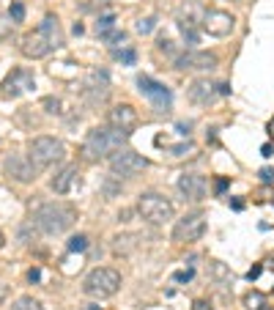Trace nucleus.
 I'll use <instances>...</instances> for the list:
<instances>
[{"label":"nucleus","mask_w":274,"mask_h":310,"mask_svg":"<svg viewBox=\"0 0 274 310\" xmlns=\"http://www.w3.org/2000/svg\"><path fill=\"white\" fill-rule=\"evenodd\" d=\"M107 124L110 126H115V129H121V132H129L137 126V110L132 107V104H115L113 110H110V115H107Z\"/></svg>","instance_id":"16"},{"label":"nucleus","mask_w":274,"mask_h":310,"mask_svg":"<svg viewBox=\"0 0 274 310\" xmlns=\"http://www.w3.org/2000/svg\"><path fill=\"white\" fill-rule=\"evenodd\" d=\"M230 209H233V212H241V209H244V201H238V198H233V201H230Z\"/></svg>","instance_id":"42"},{"label":"nucleus","mask_w":274,"mask_h":310,"mask_svg":"<svg viewBox=\"0 0 274 310\" xmlns=\"http://www.w3.org/2000/svg\"><path fill=\"white\" fill-rule=\"evenodd\" d=\"M137 91L148 99L151 107H154L156 113H165L167 115L173 110V91L167 88L165 83L154 80L151 74H140V77H137Z\"/></svg>","instance_id":"7"},{"label":"nucleus","mask_w":274,"mask_h":310,"mask_svg":"<svg viewBox=\"0 0 274 310\" xmlns=\"http://www.w3.org/2000/svg\"><path fill=\"white\" fill-rule=\"evenodd\" d=\"M3 168H6V173H9V179L20 181V184L33 181V179H36V171H39L28 154H9V157H6V162H3Z\"/></svg>","instance_id":"14"},{"label":"nucleus","mask_w":274,"mask_h":310,"mask_svg":"<svg viewBox=\"0 0 274 310\" xmlns=\"http://www.w3.org/2000/svg\"><path fill=\"white\" fill-rule=\"evenodd\" d=\"M42 107H44L50 115H58V113H61V99H55V96H44V99H42Z\"/></svg>","instance_id":"30"},{"label":"nucleus","mask_w":274,"mask_h":310,"mask_svg":"<svg viewBox=\"0 0 274 310\" xmlns=\"http://www.w3.org/2000/svg\"><path fill=\"white\" fill-rule=\"evenodd\" d=\"M110 96V74L104 69H93L83 83V99L88 104H99Z\"/></svg>","instance_id":"12"},{"label":"nucleus","mask_w":274,"mask_h":310,"mask_svg":"<svg viewBox=\"0 0 274 310\" xmlns=\"http://www.w3.org/2000/svg\"><path fill=\"white\" fill-rule=\"evenodd\" d=\"M137 233H124V236H115L113 239V250L118 255H126V253H132V250L137 247Z\"/></svg>","instance_id":"19"},{"label":"nucleus","mask_w":274,"mask_h":310,"mask_svg":"<svg viewBox=\"0 0 274 310\" xmlns=\"http://www.w3.org/2000/svg\"><path fill=\"white\" fill-rule=\"evenodd\" d=\"M192 277H195V269H181V272H176V274H173V280H176V283H189V280Z\"/></svg>","instance_id":"32"},{"label":"nucleus","mask_w":274,"mask_h":310,"mask_svg":"<svg viewBox=\"0 0 274 310\" xmlns=\"http://www.w3.org/2000/svg\"><path fill=\"white\" fill-rule=\"evenodd\" d=\"M118 192H121V181H118V184H115L113 179L104 181V198H107V201H110V198H115Z\"/></svg>","instance_id":"31"},{"label":"nucleus","mask_w":274,"mask_h":310,"mask_svg":"<svg viewBox=\"0 0 274 310\" xmlns=\"http://www.w3.org/2000/svg\"><path fill=\"white\" fill-rule=\"evenodd\" d=\"M113 58H115V61H121L124 66H135L137 52L132 50V47H124V50H113Z\"/></svg>","instance_id":"22"},{"label":"nucleus","mask_w":274,"mask_h":310,"mask_svg":"<svg viewBox=\"0 0 274 310\" xmlns=\"http://www.w3.org/2000/svg\"><path fill=\"white\" fill-rule=\"evenodd\" d=\"M28 151H31V160L36 168H50L55 162H61L66 157V145L61 143L58 137H50V134H39L28 143Z\"/></svg>","instance_id":"6"},{"label":"nucleus","mask_w":274,"mask_h":310,"mask_svg":"<svg viewBox=\"0 0 274 310\" xmlns=\"http://www.w3.org/2000/svg\"><path fill=\"white\" fill-rule=\"evenodd\" d=\"M206 233V214L203 212H189L173 225V242L176 244H192Z\"/></svg>","instance_id":"9"},{"label":"nucleus","mask_w":274,"mask_h":310,"mask_svg":"<svg viewBox=\"0 0 274 310\" xmlns=\"http://www.w3.org/2000/svg\"><path fill=\"white\" fill-rule=\"evenodd\" d=\"M14 25H17V22L11 20L9 14H0V42L11 36V31H14Z\"/></svg>","instance_id":"27"},{"label":"nucleus","mask_w":274,"mask_h":310,"mask_svg":"<svg viewBox=\"0 0 274 310\" xmlns=\"http://www.w3.org/2000/svg\"><path fill=\"white\" fill-rule=\"evenodd\" d=\"M176 187L186 201H195V203L203 201L206 192H208V181H206V176H200V173H181L178 181H176Z\"/></svg>","instance_id":"15"},{"label":"nucleus","mask_w":274,"mask_h":310,"mask_svg":"<svg viewBox=\"0 0 274 310\" xmlns=\"http://www.w3.org/2000/svg\"><path fill=\"white\" fill-rule=\"evenodd\" d=\"M74 187H80V168L77 165L61 168V171L52 176V181H50V190L58 192V195H69Z\"/></svg>","instance_id":"17"},{"label":"nucleus","mask_w":274,"mask_h":310,"mask_svg":"<svg viewBox=\"0 0 274 310\" xmlns=\"http://www.w3.org/2000/svg\"><path fill=\"white\" fill-rule=\"evenodd\" d=\"M118 288H121V272H115V269H110V266L91 269L83 280V291L88 296H93V299H107V296H113Z\"/></svg>","instance_id":"4"},{"label":"nucleus","mask_w":274,"mask_h":310,"mask_svg":"<svg viewBox=\"0 0 274 310\" xmlns=\"http://www.w3.org/2000/svg\"><path fill=\"white\" fill-rule=\"evenodd\" d=\"M156 47H159L162 52H167V55H170V52H173V42H170V39H167V36H162L159 42H156Z\"/></svg>","instance_id":"34"},{"label":"nucleus","mask_w":274,"mask_h":310,"mask_svg":"<svg viewBox=\"0 0 274 310\" xmlns=\"http://www.w3.org/2000/svg\"><path fill=\"white\" fill-rule=\"evenodd\" d=\"M9 17L14 22H22L25 20V3H20V0H14V3L9 6Z\"/></svg>","instance_id":"28"},{"label":"nucleus","mask_w":274,"mask_h":310,"mask_svg":"<svg viewBox=\"0 0 274 310\" xmlns=\"http://www.w3.org/2000/svg\"><path fill=\"white\" fill-rule=\"evenodd\" d=\"M214 93H217V85L208 83L206 77H197L186 85V99H189L192 104H208L214 99Z\"/></svg>","instance_id":"18"},{"label":"nucleus","mask_w":274,"mask_h":310,"mask_svg":"<svg viewBox=\"0 0 274 310\" xmlns=\"http://www.w3.org/2000/svg\"><path fill=\"white\" fill-rule=\"evenodd\" d=\"M271 154H274V145H271V143H263V145H260V157H266V160H269Z\"/></svg>","instance_id":"39"},{"label":"nucleus","mask_w":274,"mask_h":310,"mask_svg":"<svg viewBox=\"0 0 274 310\" xmlns=\"http://www.w3.org/2000/svg\"><path fill=\"white\" fill-rule=\"evenodd\" d=\"M173 66L178 72H214L219 66V58L214 52H206V50H186L181 55H176Z\"/></svg>","instance_id":"10"},{"label":"nucleus","mask_w":274,"mask_h":310,"mask_svg":"<svg viewBox=\"0 0 274 310\" xmlns=\"http://www.w3.org/2000/svg\"><path fill=\"white\" fill-rule=\"evenodd\" d=\"M200 28L208 33V36H217V39H225L233 33L236 28V20L228 11H219V9H206L203 11V20H200Z\"/></svg>","instance_id":"11"},{"label":"nucleus","mask_w":274,"mask_h":310,"mask_svg":"<svg viewBox=\"0 0 274 310\" xmlns=\"http://www.w3.org/2000/svg\"><path fill=\"white\" fill-rule=\"evenodd\" d=\"M176 129L184 134V137H189V129H192V121H178L176 124Z\"/></svg>","instance_id":"37"},{"label":"nucleus","mask_w":274,"mask_h":310,"mask_svg":"<svg viewBox=\"0 0 274 310\" xmlns=\"http://www.w3.org/2000/svg\"><path fill=\"white\" fill-rule=\"evenodd\" d=\"M85 310H102L99 305H85Z\"/></svg>","instance_id":"45"},{"label":"nucleus","mask_w":274,"mask_h":310,"mask_svg":"<svg viewBox=\"0 0 274 310\" xmlns=\"http://www.w3.org/2000/svg\"><path fill=\"white\" fill-rule=\"evenodd\" d=\"M74 222H77V206L63 203V201L42 203L31 217V225L36 228L39 233H44V236H61Z\"/></svg>","instance_id":"3"},{"label":"nucleus","mask_w":274,"mask_h":310,"mask_svg":"<svg viewBox=\"0 0 274 310\" xmlns=\"http://www.w3.org/2000/svg\"><path fill=\"white\" fill-rule=\"evenodd\" d=\"M99 39H102V42L107 44V47H113V50H115L118 44H124V42H126V33H124V31H118V28H113V31L102 33Z\"/></svg>","instance_id":"21"},{"label":"nucleus","mask_w":274,"mask_h":310,"mask_svg":"<svg viewBox=\"0 0 274 310\" xmlns=\"http://www.w3.org/2000/svg\"><path fill=\"white\" fill-rule=\"evenodd\" d=\"M88 247H91V242H88V236H85V233H74V236L69 239V244H66L69 253H85Z\"/></svg>","instance_id":"20"},{"label":"nucleus","mask_w":274,"mask_h":310,"mask_svg":"<svg viewBox=\"0 0 274 310\" xmlns=\"http://www.w3.org/2000/svg\"><path fill=\"white\" fill-rule=\"evenodd\" d=\"M156 28V17H145V20H140L137 25H135V31L137 33H143V36H148L151 31Z\"/></svg>","instance_id":"29"},{"label":"nucleus","mask_w":274,"mask_h":310,"mask_svg":"<svg viewBox=\"0 0 274 310\" xmlns=\"http://www.w3.org/2000/svg\"><path fill=\"white\" fill-rule=\"evenodd\" d=\"M247 307L249 310H263L266 307V296L260 291H249L247 294Z\"/></svg>","instance_id":"25"},{"label":"nucleus","mask_w":274,"mask_h":310,"mask_svg":"<svg viewBox=\"0 0 274 310\" xmlns=\"http://www.w3.org/2000/svg\"><path fill=\"white\" fill-rule=\"evenodd\" d=\"M217 93H219V96H230V85L228 83H219L217 85Z\"/></svg>","instance_id":"40"},{"label":"nucleus","mask_w":274,"mask_h":310,"mask_svg":"<svg viewBox=\"0 0 274 310\" xmlns=\"http://www.w3.org/2000/svg\"><path fill=\"white\" fill-rule=\"evenodd\" d=\"M132 134L129 132H121L115 126H93V129L85 134L83 145H80V154H83L85 162H102L110 160L113 154H118L121 148L126 145Z\"/></svg>","instance_id":"2"},{"label":"nucleus","mask_w":274,"mask_h":310,"mask_svg":"<svg viewBox=\"0 0 274 310\" xmlns=\"http://www.w3.org/2000/svg\"><path fill=\"white\" fill-rule=\"evenodd\" d=\"M3 244H6V236H3V231H0V247H3Z\"/></svg>","instance_id":"46"},{"label":"nucleus","mask_w":274,"mask_h":310,"mask_svg":"<svg viewBox=\"0 0 274 310\" xmlns=\"http://www.w3.org/2000/svg\"><path fill=\"white\" fill-rule=\"evenodd\" d=\"M266 129H269V137H271V140H274V118H271V121H269V126H266Z\"/></svg>","instance_id":"44"},{"label":"nucleus","mask_w":274,"mask_h":310,"mask_svg":"<svg viewBox=\"0 0 274 310\" xmlns=\"http://www.w3.org/2000/svg\"><path fill=\"white\" fill-rule=\"evenodd\" d=\"M6 296H9V288H6V285H0V305H3Z\"/></svg>","instance_id":"43"},{"label":"nucleus","mask_w":274,"mask_h":310,"mask_svg":"<svg viewBox=\"0 0 274 310\" xmlns=\"http://www.w3.org/2000/svg\"><path fill=\"white\" fill-rule=\"evenodd\" d=\"M192 310H211V305H208L206 299H197L195 305H192Z\"/></svg>","instance_id":"41"},{"label":"nucleus","mask_w":274,"mask_h":310,"mask_svg":"<svg viewBox=\"0 0 274 310\" xmlns=\"http://www.w3.org/2000/svg\"><path fill=\"white\" fill-rule=\"evenodd\" d=\"M115 28V14H102L96 20V36H102V33H107V31H113Z\"/></svg>","instance_id":"24"},{"label":"nucleus","mask_w":274,"mask_h":310,"mask_svg":"<svg viewBox=\"0 0 274 310\" xmlns=\"http://www.w3.org/2000/svg\"><path fill=\"white\" fill-rule=\"evenodd\" d=\"M145 168H148V160L132 148H121L118 154L110 157V171H113L115 179H132L137 173H143Z\"/></svg>","instance_id":"8"},{"label":"nucleus","mask_w":274,"mask_h":310,"mask_svg":"<svg viewBox=\"0 0 274 310\" xmlns=\"http://www.w3.org/2000/svg\"><path fill=\"white\" fill-rule=\"evenodd\" d=\"M167 151H170L173 157H186V154L195 151V143H192V140H184V143H178V145H167Z\"/></svg>","instance_id":"26"},{"label":"nucleus","mask_w":274,"mask_h":310,"mask_svg":"<svg viewBox=\"0 0 274 310\" xmlns=\"http://www.w3.org/2000/svg\"><path fill=\"white\" fill-rule=\"evenodd\" d=\"M228 184H230V181L225 179V176H222V179H217V181H214V192H217V195H222V192L228 190Z\"/></svg>","instance_id":"35"},{"label":"nucleus","mask_w":274,"mask_h":310,"mask_svg":"<svg viewBox=\"0 0 274 310\" xmlns=\"http://www.w3.org/2000/svg\"><path fill=\"white\" fill-rule=\"evenodd\" d=\"M66 44V39H63V31H61V22H58L55 14H47L42 22H39L36 31H31L25 39L20 42V52L25 58H44L50 55V52L61 50V47Z\"/></svg>","instance_id":"1"},{"label":"nucleus","mask_w":274,"mask_h":310,"mask_svg":"<svg viewBox=\"0 0 274 310\" xmlns=\"http://www.w3.org/2000/svg\"><path fill=\"white\" fill-rule=\"evenodd\" d=\"M260 272H263V266H260V264H255V266L247 272V280H249V283H252V280H258V277H260Z\"/></svg>","instance_id":"36"},{"label":"nucleus","mask_w":274,"mask_h":310,"mask_svg":"<svg viewBox=\"0 0 274 310\" xmlns=\"http://www.w3.org/2000/svg\"><path fill=\"white\" fill-rule=\"evenodd\" d=\"M258 176H260V181H263V184H274V168H271V165L260 168Z\"/></svg>","instance_id":"33"},{"label":"nucleus","mask_w":274,"mask_h":310,"mask_svg":"<svg viewBox=\"0 0 274 310\" xmlns=\"http://www.w3.org/2000/svg\"><path fill=\"white\" fill-rule=\"evenodd\" d=\"M137 212L140 217L145 222H151V225H162V222L173 220V214H176V206H173L170 198L159 195V192H143L137 201Z\"/></svg>","instance_id":"5"},{"label":"nucleus","mask_w":274,"mask_h":310,"mask_svg":"<svg viewBox=\"0 0 274 310\" xmlns=\"http://www.w3.org/2000/svg\"><path fill=\"white\" fill-rule=\"evenodd\" d=\"M28 280H31V283H39V280H42V269L33 266L31 272H28Z\"/></svg>","instance_id":"38"},{"label":"nucleus","mask_w":274,"mask_h":310,"mask_svg":"<svg viewBox=\"0 0 274 310\" xmlns=\"http://www.w3.org/2000/svg\"><path fill=\"white\" fill-rule=\"evenodd\" d=\"M11 310H44V307H42V302L33 299V296H20V299L11 305Z\"/></svg>","instance_id":"23"},{"label":"nucleus","mask_w":274,"mask_h":310,"mask_svg":"<svg viewBox=\"0 0 274 310\" xmlns=\"http://www.w3.org/2000/svg\"><path fill=\"white\" fill-rule=\"evenodd\" d=\"M0 88H3V96L17 99V96H22L25 91L36 88V77H33L31 69H11L9 77L3 80V85H0Z\"/></svg>","instance_id":"13"}]
</instances>
